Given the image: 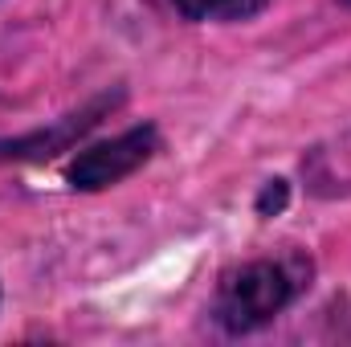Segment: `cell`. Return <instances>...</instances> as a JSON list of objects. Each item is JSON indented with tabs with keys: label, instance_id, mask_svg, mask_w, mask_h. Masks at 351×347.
<instances>
[{
	"label": "cell",
	"instance_id": "cell-3",
	"mask_svg": "<svg viewBox=\"0 0 351 347\" xmlns=\"http://www.w3.org/2000/svg\"><path fill=\"white\" fill-rule=\"evenodd\" d=\"M119 98H123V94H102V98H94L90 106L66 115V119H58L53 127H41V131L16 135V139H0V164H4V160H49V156L66 152L70 143H78V139L86 135L90 127H98V119H102Z\"/></svg>",
	"mask_w": 351,
	"mask_h": 347
},
{
	"label": "cell",
	"instance_id": "cell-5",
	"mask_svg": "<svg viewBox=\"0 0 351 347\" xmlns=\"http://www.w3.org/2000/svg\"><path fill=\"white\" fill-rule=\"evenodd\" d=\"M282 208H286V180H269L265 192L258 196V213H262V217H274V213H282Z\"/></svg>",
	"mask_w": 351,
	"mask_h": 347
},
{
	"label": "cell",
	"instance_id": "cell-4",
	"mask_svg": "<svg viewBox=\"0 0 351 347\" xmlns=\"http://www.w3.org/2000/svg\"><path fill=\"white\" fill-rule=\"evenodd\" d=\"M188 21H245L262 12L265 0H176Z\"/></svg>",
	"mask_w": 351,
	"mask_h": 347
},
{
	"label": "cell",
	"instance_id": "cell-1",
	"mask_svg": "<svg viewBox=\"0 0 351 347\" xmlns=\"http://www.w3.org/2000/svg\"><path fill=\"white\" fill-rule=\"evenodd\" d=\"M294 294V282L282 265L274 261H254L245 270H237L225 286H221V302H217V319L229 331H254L269 323Z\"/></svg>",
	"mask_w": 351,
	"mask_h": 347
},
{
	"label": "cell",
	"instance_id": "cell-2",
	"mask_svg": "<svg viewBox=\"0 0 351 347\" xmlns=\"http://www.w3.org/2000/svg\"><path fill=\"white\" fill-rule=\"evenodd\" d=\"M156 147H160L156 127H135V131H127V135H119L110 143H98V147L82 152L70 164V188H78V192L110 188V184L127 180L135 168H143Z\"/></svg>",
	"mask_w": 351,
	"mask_h": 347
},
{
	"label": "cell",
	"instance_id": "cell-6",
	"mask_svg": "<svg viewBox=\"0 0 351 347\" xmlns=\"http://www.w3.org/2000/svg\"><path fill=\"white\" fill-rule=\"evenodd\" d=\"M348 4H351V0H348Z\"/></svg>",
	"mask_w": 351,
	"mask_h": 347
}]
</instances>
